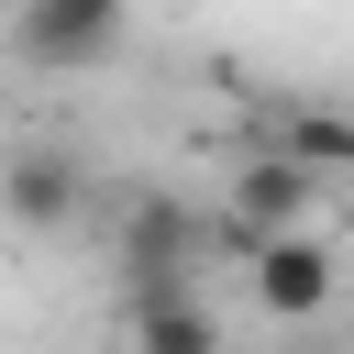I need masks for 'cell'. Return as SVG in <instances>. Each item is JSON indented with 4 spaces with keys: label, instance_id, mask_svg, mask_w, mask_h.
<instances>
[{
    "label": "cell",
    "instance_id": "cell-1",
    "mask_svg": "<svg viewBox=\"0 0 354 354\" xmlns=\"http://www.w3.org/2000/svg\"><path fill=\"white\" fill-rule=\"evenodd\" d=\"M221 243V221H199L188 199H166V188H133L122 199V232H111V254H122V277L133 288H199V254Z\"/></svg>",
    "mask_w": 354,
    "mask_h": 354
},
{
    "label": "cell",
    "instance_id": "cell-2",
    "mask_svg": "<svg viewBox=\"0 0 354 354\" xmlns=\"http://www.w3.org/2000/svg\"><path fill=\"white\" fill-rule=\"evenodd\" d=\"M122 33H133V0H11V44H22L33 66H55V77L111 66Z\"/></svg>",
    "mask_w": 354,
    "mask_h": 354
},
{
    "label": "cell",
    "instance_id": "cell-3",
    "mask_svg": "<svg viewBox=\"0 0 354 354\" xmlns=\"http://www.w3.org/2000/svg\"><path fill=\"white\" fill-rule=\"evenodd\" d=\"M310 199H321V177H299L288 155H243L232 166V199H221V243L254 254L277 232H310Z\"/></svg>",
    "mask_w": 354,
    "mask_h": 354
},
{
    "label": "cell",
    "instance_id": "cell-4",
    "mask_svg": "<svg viewBox=\"0 0 354 354\" xmlns=\"http://www.w3.org/2000/svg\"><path fill=\"white\" fill-rule=\"evenodd\" d=\"M77 210H88V155H77V144H11V155H0V221L66 232Z\"/></svg>",
    "mask_w": 354,
    "mask_h": 354
},
{
    "label": "cell",
    "instance_id": "cell-5",
    "mask_svg": "<svg viewBox=\"0 0 354 354\" xmlns=\"http://www.w3.org/2000/svg\"><path fill=\"white\" fill-rule=\"evenodd\" d=\"M243 277H254V310H266V321H321V310H332V288H343L321 232H277V243H254V254H243Z\"/></svg>",
    "mask_w": 354,
    "mask_h": 354
},
{
    "label": "cell",
    "instance_id": "cell-6",
    "mask_svg": "<svg viewBox=\"0 0 354 354\" xmlns=\"http://www.w3.org/2000/svg\"><path fill=\"white\" fill-rule=\"evenodd\" d=\"M133 354H221V310L199 288H133Z\"/></svg>",
    "mask_w": 354,
    "mask_h": 354
},
{
    "label": "cell",
    "instance_id": "cell-7",
    "mask_svg": "<svg viewBox=\"0 0 354 354\" xmlns=\"http://www.w3.org/2000/svg\"><path fill=\"white\" fill-rule=\"evenodd\" d=\"M266 155H288L299 177H354V111L299 100V111H277V144H266Z\"/></svg>",
    "mask_w": 354,
    "mask_h": 354
}]
</instances>
